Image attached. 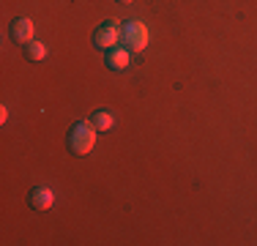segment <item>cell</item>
Here are the masks:
<instances>
[{
    "mask_svg": "<svg viewBox=\"0 0 257 246\" xmlns=\"http://www.w3.org/2000/svg\"><path fill=\"white\" fill-rule=\"evenodd\" d=\"M96 134H99V129L90 120H77L74 126L69 129V153H74V156H88L96 145Z\"/></svg>",
    "mask_w": 257,
    "mask_h": 246,
    "instance_id": "obj_1",
    "label": "cell"
},
{
    "mask_svg": "<svg viewBox=\"0 0 257 246\" xmlns=\"http://www.w3.org/2000/svg\"><path fill=\"white\" fill-rule=\"evenodd\" d=\"M120 44H123L128 52H143L148 47V28L140 20H126L120 25Z\"/></svg>",
    "mask_w": 257,
    "mask_h": 246,
    "instance_id": "obj_2",
    "label": "cell"
},
{
    "mask_svg": "<svg viewBox=\"0 0 257 246\" xmlns=\"http://www.w3.org/2000/svg\"><path fill=\"white\" fill-rule=\"evenodd\" d=\"M120 44V25L115 20H107L101 22L99 28L93 30V47L101 49V52H107V49L118 47Z\"/></svg>",
    "mask_w": 257,
    "mask_h": 246,
    "instance_id": "obj_3",
    "label": "cell"
},
{
    "mask_svg": "<svg viewBox=\"0 0 257 246\" xmlns=\"http://www.w3.org/2000/svg\"><path fill=\"white\" fill-rule=\"evenodd\" d=\"M9 36L17 41V44L25 47L28 41H33V22H30L28 17H17V20H11V25H9Z\"/></svg>",
    "mask_w": 257,
    "mask_h": 246,
    "instance_id": "obj_4",
    "label": "cell"
},
{
    "mask_svg": "<svg viewBox=\"0 0 257 246\" xmlns=\"http://www.w3.org/2000/svg\"><path fill=\"white\" fill-rule=\"evenodd\" d=\"M52 202H55V194L50 186H33L28 192V205L33 211H47V208H52Z\"/></svg>",
    "mask_w": 257,
    "mask_h": 246,
    "instance_id": "obj_5",
    "label": "cell"
},
{
    "mask_svg": "<svg viewBox=\"0 0 257 246\" xmlns=\"http://www.w3.org/2000/svg\"><path fill=\"white\" fill-rule=\"evenodd\" d=\"M128 55H132V52H128L126 47H112V49L104 52V66H107L109 71H126Z\"/></svg>",
    "mask_w": 257,
    "mask_h": 246,
    "instance_id": "obj_6",
    "label": "cell"
},
{
    "mask_svg": "<svg viewBox=\"0 0 257 246\" xmlns=\"http://www.w3.org/2000/svg\"><path fill=\"white\" fill-rule=\"evenodd\" d=\"M22 49H25V58L30 60V63H41V60L47 58V47L41 44V41H36V39L28 41V44L22 47Z\"/></svg>",
    "mask_w": 257,
    "mask_h": 246,
    "instance_id": "obj_7",
    "label": "cell"
},
{
    "mask_svg": "<svg viewBox=\"0 0 257 246\" xmlns=\"http://www.w3.org/2000/svg\"><path fill=\"white\" fill-rule=\"evenodd\" d=\"M90 123H93V126L99 129V132H109V129L115 126V118L107 112V109H96L93 118H90Z\"/></svg>",
    "mask_w": 257,
    "mask_h": 246,
    "instance_id": "obj_8",
    "label": "cell"
},
{
    "mask_svg": "<svg viewBox=\"0 0 257 246\" xmlns=\"http://www.w3.org/2000/svg\"><path fill=\"white\" fill-rule=\"evenodd\" d=\"M6 118H9V109H6V107H0V123H6Z\"/></svg>",
    "mask_w": 257,
    "mask_h": 246,
    "instance_id": "obj_9",
    "label": "cell"
},
{
    "mask_svg": "<svg viewBox=\"0 0 257 246\" xmlns=\"http://www.w3.org/2000/svg\"><path fill=\"white\" fill-rule=\"evenodd\" d=\"M115 3H132V0H115Z\"/></svg>",
    "mask_w": 257,
    "mask_h": 246,
    "instance_id": "obj_10",
    "label": "cell"
}]
</instances>
